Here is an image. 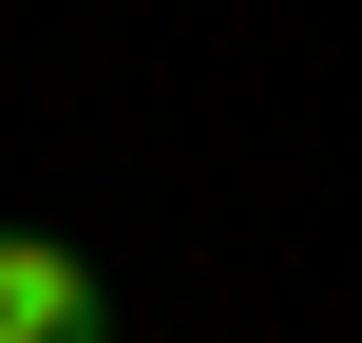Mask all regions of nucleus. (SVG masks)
Listing matches in <instances>:
<instances>
[{
    "mask_svg": "<svg viewBox=\"0 0 362 343\" xmlns=\"http://www.w3.org/2000/svg\"><path fill=\"white\" fill-rule=\"evenodd\" d=\"M0 343H115V286L57 229H0Z\"/></svg>",
    "mask_w": 362,
    "mask_h": 343,
    "instance_id": "f257e3e1",
    "label": "nucleus"
}]
</instances>
